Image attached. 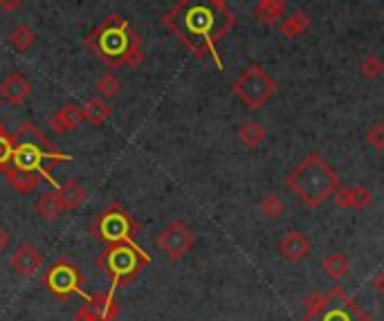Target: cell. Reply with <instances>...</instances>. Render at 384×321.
Masks as SVG:
<instances>
[{"instance_id": "1", "label": "cell", "mask_w": 384, "mask_h": 321, "mask_svg": "<svg viewBox=\"0 0 384 321\" xmlns=\"http://www.w3.org/2000/svg\"><path fill=\"white\" fill-rule=\"evenodd\" d=\"M162 23L195 58L211 56L218 70L225 67L216 43L236 25L234 14L227 10V0H180L164 14Z\"/></svg>"}, {"instance_id": "2", "label": "cell", "mask_w": 384, "mask_h": 321, "mask_svg": "<svg viewBox=\"0 0 384 321\" xmlns=\"http://www.w3.org/2000/svg\"><path fill=\"white\" fill-rule=\"evenodd\" d=\"M85 45L97 58H101L108 67H135L142 63L144 49L140 34L131 30L119 14H110L101 21L88 36Z\"/></svg>"}, {"instance_id": "3", "label": "cell", "mask_w": 384, "mask_h": 321, "mask_svg": "<svg viewBox=\"0 0 384 321\" xmlns=\"http://www.w3.org/2000/svg\"><path fill=\"white\" fill-rule=\"evenodd\" d=\"M286 182L308 207H321L341 184L335 168L317 153L306 155L303 162L288 173Z\"/></svg>"}, {"instance_id": "4", "label": "cell", "mask_w": 384, "mask_h": 321, "mask_svg": "<svg viewBox=\"0 0 384 321\" xmlns=\"http://www.w3.org/2000/svg\"><path fill=\"white\" fill-rule=\"evenodd\" d=\"M10 140L14 146V151H12L14 166L30 168V171L43 175L47 182H52L54 187H58V184L52 180V175H50V168L61 164L63 159H70V155L56 153L52 144H50V140L34 124L21 126Z\"/></svg>"}, {"instance_id": "5", "label": "cell", "mask_w": 384, "mask_h": 321, "mask_svg": "<svg viewBox=\"0 0 384 321\" xmlns=\"http://www.w3.org/2000/svg\"><path fill=\"white\" fill-rule=\"evenodd\" d=\"M277 81L263 70L261 65H247L245 70L234 79V95L250 108V111H259L275 97Z\"/></svg>"}, {"instance_id": "6", "label": "cell", "mask_w": 384, "mask_h": 321, "mask_svg": "<svg viewBox=\"0 0 384 321\" xmlns=\"http://www.w3.org/2000/svg\"><path fill=\"white\" fill-rule=\"evenodd\" d=\"M92 232H95V236L101 241H108V243L126 241L128 245L138 247L131 239V234L135 232V223L119 205H110L104 214H99L95 225H92Z\"/></svg>"}, {"instance_id": "7", "label": "cell", "mask_w": 384, "mask_h": 321, "mask_svg": "<svg viewBox=\"0 0 384 321\" xmlns=\"http://www.w3.org/2000/svg\"><path fill=\"white\" fill-rule=\"evenodd\" d=\"M195 245V236L191 227H186L182 221L169 223L162 234L158 236V247L164 252L169 261H182Z\"/></svg>"}, {"instance_id": "8", "label": "cell", "mask_w": 384, "mask_h": 321, "mask_svg": "<svg viewBox=\"0 0 384 321\" xmlns=\"http://www.w3.org/2000/svg\"><path fill=\"white\" fill-rule=\"evenodd\" d=\"M101 263L110 269V274H113L115 278H119V276L133 274L135 269L140 267V263H149V256L144 254L140 247L115 243V247H110L106 252L104 258H101Z\"/></svg>"}, {"instance_id": "9", "label": "cell", "mask_w": 384, "mask_h": 321, "mask_svg": "<svg viewBox=\"0 0 384 321\" xmlns=\"http://www.w3.org/2000/svg\"><path fill=\"white\" fill-rule=\"evenodd\" d=\"M45 285L56 294V297L67 299L76 290V285H79V269L61 261V263H56L47 269Z\"/></svg>"}, {"instance_id": "10", "label": "cell", "mask_w": 384, "mask_h": 321, "mask_svg": "<svg viewBox=\"0 0 384 321\" xmlns=\"http://www.w3.org/2000/svg\"><path fill=\"white\" fill-rule=\"evenodd\" d=\"M277 252L279 256L288 261V263H301L310 256L312 252V243L303 232H286L281 239L277 241Z\"/></svg>"}, {"instance_id": "11", "label": "cell", "mask_w": 384, "mask_h": 321, "mask_svg": "<svg viewBox=\"0 0 384 321\" xmlns=\"http://www.w3.org/2000/svg\"><path fill=\"white\" fill-rule=\"evenodd\" d=\"M10 263H12V269H14L16 274L32 276V274L39 272L43 258H41V252L34 247L32 243H21L19 247L12 252Z\"/></svg>"}, {"instance_id": "12", "label": "cell", "mask_w": 384, "mask_h": 321, "mask_svg": "<svg viewBox=\"0 0 384 321\" xmlns=\"http://www.w3.org/2000/svg\"><path fill=\"white\" fill-rule=\"evenodd\" d=\"M330 198L335 200V205L341 207V209L362 211L373 202V191L366 189V187H341L339 184Z\"/></svg>"}, {"instance_id": "13", "label": "cell", "mask_w": 384, "mask_h": 321, "mask_svg": "<svg viewBox=\"0 0 384 321\" xmlns=\"http://www.w3.org/2000/svg\"><path fill=\"white\" fill-rule=\"evenodd\" d=\"M32 92V83L28 77H23L21 72H12L7 74V79L0 83V97H3L7 104L19 106L25 99L30 97Z\"/></svg>"}, {"instance_id": "14", "label": "cell", "mask_w": 384, "mask_h": 321, "mask_svg": "<svg viewBox=\"0 0 384 321\" xmlns=\"http://www.w3.org/2000/svg\"><path fill=\"white\" fill-rule=\"evenodd\" d=\"M50 129L56 131V133H70L76 131L79 126L83 124V113H81V106L76 104H65L58 108L56 113H52L50 117Z\"/></svg>"}, {"instance_id": "15", "label": "cell", "mask_w": 384, "mask_h": 321, "mask_svg": "<svg viewBox=\"0 0 384 321\" xmlns=\"http://www.w3.org/2000/svg\"><path fill=\"white\" fill-rule=\"evenodd\" d=\"M288 3L286 0H259L254 7V19L263 25H279L286 19Z\"/></svg>"}, {"instance_id": "16", "label": "cell", "mask_w": 384, "mask_h": 321, "mask_svg": "<svg viewBox=\"0 0 384 321\" xmlns=\"http://www.w3.org/2000/svg\"><path fill=\"white\" fill-rule=\"evenodd\" d=\"M56 196L61 200L63 211H74L83 207V202L88 200V191L83 189V184H79V180H67L65 184L56 187Z\"/></svg>"}, {"instance_id": "17", "label": "cell", "mask_w": 384, "mask_h": 321, "mask_svg": "<svg viewBox=\"0 0 384 321\" xmlns=\"http://www.w3.org/2000/svg\"><path fill=\"white\" fill-rule=\"evenodd\" d=\"M5 171H7V182H10L12 189L19 193H32L41 182V175L30 171V168L12 166V168H5Z\"/></svg>"}, {"instance_id": "18", "label": "cell", "mask_w": 384, "mask_h": 321, "mask_svg": "<svg viewBox=\"0 0 384 321\" xmlns=\"http://www.w3.org/2000/svg\"><path fill=\"white\" fill-rule=\"evenodd\" d=\"M81 113H83V122H88L92 126H101L110 115H113V108H110L106 99L92 97L81 106Z\"/></svg>"}, {"instance_id": "19", "label": "cell", "mask_w": 384, "mask_h": 321, "mask_svg": "<svg viewBox=\"0 0 384 321\" xmlns=\"http://www.w3.org/2000/svg\"><path fill=\"white\" fill-rule=\"evenodd\" d=\"M308 27H310V16L306 12H301V10L286 16V19L279 23V32H281V36L284 38L301 36L303 32H308Z\"/></svg>"}, {"instance_id": "20", "label": "cell", "mask_w": 384, "mask_h": 321, "mask_svg": "<svg viewBox=\"0 0 384 321\" xmlns=\"http://www.w3.org/2000/svg\"><path fill=\"white\" fill-rule=\"evenodd\" d=\"M321 269L330 281H341V278L348 274V269H351V263H348V258L341 254V252H330V254L323 258Z\"/></svg>"}, {"instance_id": "21", "label": "cell", "mask_w": 384, "mask_h": 321, "mask_svg": "<svg viewBox=\"0 0 384 321\" xmlns=\"http://www.w3.org/2000/svg\"><path fill=\"white\" fill-rule=\"evenodd\" d=\"M238 137H241V142L247 148H256V146H261L263 142L268 140V131H266V126H263V124L254 122V120H247V122L241 124Z\"/></svg>"}, {"instance_id": "22", "label": "cell", "mask_w": 384, "mask_h": 321, "mask_svg": "<svg viewBox=\"0 0 384 321\" xmlns=\"http://www.w3.org/2000/svg\"><path fill=\"white\" fill-rule=\"evenodd\" d=\"M36 211H39V216L45 223H54L56 218L61 216L63 205H61V200H58L56 193L47 191V193H43V196L36 200Z\"/></svg>"}, {"instance_id": "23", "label": "cell", "mask_w": 384, "mask_h": 321, "mask_svg": "<svg viewBox=\"0 0 384 321\" xmlns=\"http://www.w3.org/2000/svg\"><path fill=\"white\" fill-rule=\"evenodd\" d=\"M88 306L92 308V312L101 319V321H113L117 317V303L113 301L110 294H95V297H90V303Z\"/></svg>"}, {"instance_id": "24", "label": "cell", "mask_w": 384, "mask_h": 321, "mask_svg": "<svg viewBox=\"0 0 384 321\" xmlns=\"http://www.w3.org/2000/svg\"><path fill=\"white\" fill-rule=\"evenodd\" d=\"M259 211L268 221H279V218L286 214V202L281 200V196H277V193H268V196H263V200L259 202Z\"/></svg>"}, {"instance_id": "25", "label": "cell", "mask_w": 384, "mask_h": 321, "mask_svg": "<svg viewBox=\"0 0 384 321\" xmlns=\"http://www.w3.org/2000/svg\"><path fill=\"white\" fill-rule=\"evenodd\" d=\"M34 41H36V34H34L30 25H19V27H14V32L10 34V43L16 52H28L34 45Z\"/></svg>"}, {"instance_id": "26", "label": "cell", "mask_w": 384, "mask_h": 321, "mask_svg": "<svg viewBox=\"0 0 384 321\" xmlns=\"http://www.w3.org/2000/svg\"><path fill=\"white\" fill-rule=\"evenodd\" d=\"M122 90V81H119L117 74L113 72H104L97 81V97L101 99H113L115 95H119Z\"/></svg>"}, {"instance_id": "27", "label": "cell", "mask_w": 384, "mask_h": 321, "mask_svg": "<svg viewBox=\"0 0 384 321\" xmlns=\"http://www.w3.org/2000/svg\"><path fill=\"white\" fill-rule=\"evenodd\" d=\"M303 308H306V315H308V317H317V315H321V312L328 308V299H326V294H321V292H310V294H306V299H303Z\"/></svg>"}, {"instance_id": "28", "label": "cell", "mask_w": 384, "mask_h": 321, "mask_svg": "<svg viewBox=\"0 0 384 321\" xmlns=\"http://www.w3.org/2000/svg\"><path fill=\"white\" fill-rule=\"evenodd\" d=\"M382 70H384V65H382V61H380L378 54H366V58H364L362 65H360V72H362V77H364L366 81L380 79Z\"/></svg>"}, {"instance_id": "29", "label": "cell", "mask_w": 384, "mask_h": 321, "mask_svg": "<svg viewBox=\"0 0 384 321\" xmlns=\"http://www.w3.org/2000/svg\"><path fill=\"white\" fill-rule=\"evenodd\" d=\"M366 142H369L375 151H382L384 148V126L373 124L371 129L366 131Z\"/></svg>"}, {"instance_id": "30", "label": "cell", "mask_w": 384, "mask_h": 321, "mask_svg": "<svg viewBox=\"0 0 384 321\" xmlns=\"http://www.w3.org/2000/svg\"><path fill=\"white\" fill-rule=\"evenodd\" d=\"M12 151H14L12 140L7 137L3 131H0V171H3V168H7V164L12 162Z\"/></svg>"}, {"instance_id": "31", "label": "cell", "mask_w": 384, "mask_h": 321, "mask_svg": "<svg viewBox=\"0 0 384 321\" xmlns=\"http://www.w3.org/2000/svg\"><path fill=\"white\" fill-rule=\"evenodd\" d=\"M74 321H101V319L92 312V308L88 306V303H83V306L79 308V312L74 315Z\"/></svg>"}, {"instance_id": "32", "label": "cell", "mask_w": 384, "mask_h": 321, "mask_svg": "<svg viewBox=\"0 0 384 321\" xmlns=\"http://www.w3.org/2000/svg\"><path fill=\"white\" fill-rule=\"evenodd\" d=\"M10 243H12V234H10V230L0 225V254H3V252H7V247H10Z\"/></svg>"}, {"instance_id": "33", "label": "cell", "mask_w": 384, "mask_h": 321, "mask_svg": "<svg viewBox=\"0 0 384 321\" xmlns=\"http://www.w3.org/2000/svg\"><path fill=\"white\" fill-rule=\"evenodd\" d=\"M23 3L25 0H0V7H3L5 12H14V10H19Z\"/></svg>"}, {"instance_id": "34", "label": "cell", "mask_w": 384, "mask_h": 321, "mask_svg": "<svg viewBox=\"0 0 384 321\" xmlns=\"http://www.w3.org/2000/svg\"><path fill=\"white\" fill-rule=\"evenodd\" d=\"M323 321H351V317H348L346 312H341V310H330V315Z\"/></svg>"}, {"instance_id": "35", "label": "cell", "mask_w": 384, "mask_h": 321, "mask_svg": "<svg viewBox=\"0 0 384 321\" xmlns=\"http://www.w3.org/2000/svg\"><path fill=\"white\" fill-rule=\"evenodd\" d=\"M375 290L382 292V272H378V276H375Z\"/></svg>"}, {"instance_id": "36", "label": "cell", "mask_w": 384, "mask_h": 321, "mask_svg": "<svg viewBox=\"0 0 384 321\" xmlns=\"http://www.w3.org/2000/svg\"><path fill=\"white\" fill-rule=\"evenodd\" d=\"M357 321H373V319L369 315H364L362 310H357Z\"/></svg>"}, {"instance_id": "37", "label": "cell", "mask_w": 384, "mask_h": 321, "mask_svg": "<svg viewBox=\"0 0 384 321\" xmlns=\"http://www.w3.org/2000/svg\"><path fill=\"white\" fill-rule=\"evenodd\" d=\"M0 104H3V97H0Z\"/></svg>"}, {"instance_id": "38", "label": "cell", "mask_w": 384, "mask_h": 321, "mask_svg": "<svg viewBox=\"0 0 384 321\" xmlns=\"http://www.w3.org/2000/svg\"><path fill=\"white\" fill-rule=\"evenodd\" d=\"M0 131H3V129H0Z\"/></svg>"}]
</instances>
